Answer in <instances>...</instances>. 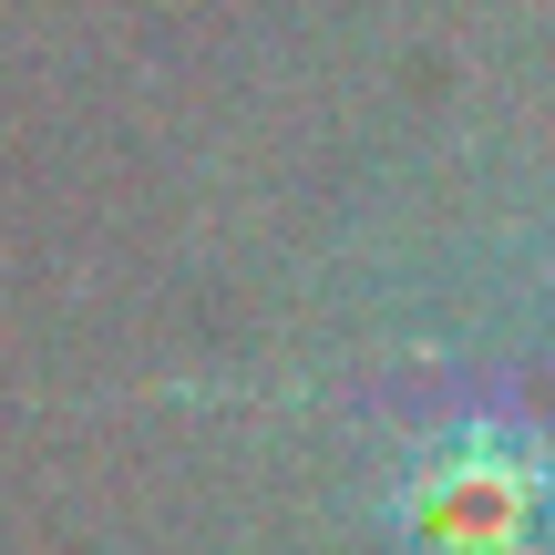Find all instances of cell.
<instances>
[{"label": "cell", "instance_id": "7a4b0ae2", "mask_svg": "<svg viewBox=\"0 0 555 555\" xmlns=\"http://www.w3.org/2000/svg\"><path fill=\"white\" fill-rule=\"evenodd\" d=\"M525 412H555V380H525Z\"/></svg>", "mask_w": 555, "mask_h": 555}, {"label": "cell", "instance_id": "6da1fadb", "mask_svg": "<svg viewBox=\"0 0 555 555\" xmlns=\"http://www.w3.org/2000/svg\"><path fill=\"white\" fill-rule=\"evenodd\" d=\"M401 525L422 555H525L545 535V474L504 442H453L412 474Z\"/></svg>", "mask_w": 555, "mask_h": 555}]
</instances>
